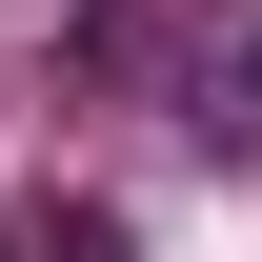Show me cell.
I'll use <instances>...</instances> for the list:
<instances>
[{"label":"cell","instance_id":"7a4b0ae2","mask_svg":"<svg viewBox=\"0 0 262 262\" xmlns=\"http://www.w3.org/2000/svg\"><path fill=\"white\" fill-rule=\"evenodd\" d=\"M0 262H141V242H121V202H101V182H40L20 222H0Z\"/></svg>","mask_w":262,"mask_h":262},{"label":"cell","instance_id":"6da1fadb","mask_svg":"<svg viewBox=\"0 0 262 262\" xmlns=\"http://www.w3.org/2000/svg\"><path fill=\"white\" fill-rule=\"evenodd\" d=\"M182 121L222 141V162H262V20H222V40L182 61Z\"/></svg>","mask_w":262,"mask_h":262}]
</instances>
